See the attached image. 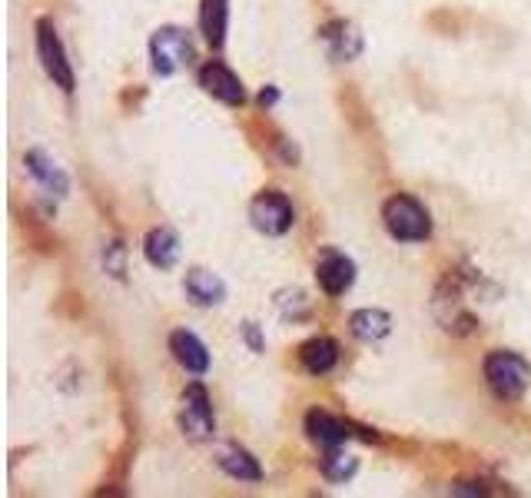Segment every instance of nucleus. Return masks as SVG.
<instances>
[{
  "instance_id": "1",
  "label": "nucleus",
  "mask_w": 531,
  "mask_h": 498,
  "mask_svg": "<svg viewBox=\"0 0 531 498\" xmlns=\"http://www.w3.org/2000/svg\"><path fill=\"white\" fill-rule=\"evenodd\" d=\"M382 220H385L389 236L399 243H422V240H429V233H432L429 210H425L419 200L402 196V193L392 196V200L382 206Z\"/></svg>"
},
{
  "instance_id": "2",
  "label": "nucleus",
  "mask_w": 531,
  "mask_h": 498,
  "mask_svg": "<svg viewBox=\"0 0 531 498\" xmlns=\"http://www.w3.org/2000/svg\"><path fill=\"white\" fill-rule=\"evenodd\" d=\"M485 382L502 402H518L531 386V366L515 352L498 349L485 359Z\"/></svg>"
},
{
  "instance_id": "3",
  "label": "nucleus",
  "mask_w": 531,
  "mask_h": 498,
  "mask_svg": "<svg viewBox=\"0 0 531 498\" xmlns=\"http://www.w3.org/2000/svg\"><path fill=\"white\" fill-rule=\"evenodd\" d=\"M150 57H153V70L163 77L176 74V70L190 67V60L196 57L193 50V40L183 34V30L176 27H163L156 30L153 40H150Z\"/></svg>"
},
{
  "instance_id": "4",
  "label": "nucleus",
  "mask_w": 531,
  "mask_h": 498,
  "mask_svg": "<svg viewBox=\"0 0 531 498\" xmlns=\"http://www.w3.org/2000/svg\"><path fill=\"white\" fill-rule=\"evenodd\" d=\"M37 57L40 64H44L47 77L57 83L60 90H74V67H70V60L64 54V44H60L57 37V27L50 24V20H40L37 24Z\"/></svg>"
},
{
  "instance_id": "5",
  "label": "nucleus",
  "mask_w": 531,
  "mask_h": 498,
  "mask_svg": "<svg viewBox=\"0 0 531 498\" xmlns=\"http://www.w3.org/2000/svg\"><path fill=\"white\" fill-rule=\"evenodd\" d=\"M249 220H253L259 233L283 236V233H289V226H293V203H289L283 193L266 190L249 203Z\"/></svg>"
},
{
  "instance_id": "6",
  "label": "nucleus",
  "mask_w": 531,
  "mask_h": 498,
  "mask_svg": "<svg viewBox=\"0 0 531 498\" xmlns=\"http://www.w3.org/2000/svg\"><path fill=\"white\" fill-rule=\"evenodd\" d=\"M180 425H183L186 439H193V442H206L213 435V406H210V396H206V389L200 386V382L186 386V392H183Z\"/></svg>"
},
{
  "instance_id": "7",
  "label": "nucleus",
  "mask_w": 531,
  "mask_h": 498,
  "mask_svg": "<svg viewBox=\"0 0 531 498\" xmlns=\"http://www.w3.org/2000/svg\"><path fill=\"white\" fill-rule=\"evenodd\" d=\"M316 279H319L322 293L342 296L356 283V263H352L346 253H339V249H326L316 263Z\"/></svg>"
},
{
  "instance_id": "8",
  "label": "nucleus",
  "mask_w": 531,
  "mask_h": 498,
  "mask_svg": "<svg viewBox=\"0 0 531 498\" xmlns=\"http://www.w3.org/2000/svg\"><path fill=\"white\" fill-rule=\"evenodd\" d=\"M200 87L210 93V97L229 103V107H236V103L246 100L243 83H239V77L226 64H220V60H213V64H206L200 70Z\"/></svg>"
},
{
  "instance_id": "9",
  "label": "nucleus",
  "mask_w": 531,
  "mask_h": 498,
  "mask_svg": "<svg viewBox=\"0 0 531 498\" xmlns=\"http://www.w3.org/2000/svg\"><path fill=\"white\" fill-rule=\"evenodd\" d=\"M319 37L332 60H356L362 54V34L349 20H332V24L319 30Z\"/></svg>"
},
{
  "instance_id": "10",
  "label": "nucleus",
  "mask_w": 531,
  "mask_h": 498,
  "mask_svg": "<svg viewBox=\"0 0 531 498\" xmlns=\"http://www.w3.org/2000/svg\"><path fill=\"white\" fill-rule=\"evenodd\" d=\"M170 352L186 372H193V376H203V372L210 369V352H206L203 342L186 329H176L170 336Z\"/></svg>"
},
{
  "instance_id": "11",
  "label": "nucleus",
  "mask_w": 531,
  "mask_h": 498,
  "mask_svg": "<svg viewBox=\"0 0 531 498\" xmlns=\"http://www.w3.org/2000/svg\"><path fill=\"white\" fill-rule=\"evenodd\" d=\"M349 429H352L349 422H342V419H336V415H329V412H322V409H312L306 415L309 439L316 442V445H322V449H339V445L349 439Z\"/></svg>"
},
{
  "instance_id": "12",
  "label": "nucleus",
  "mask_w": 531,
  "mask_h": 498,
  "mask_svg": "<svg viewBox=\"0 0 531 498\" xmlns=\"http://www.w3.org/2000/svg\"><path fill=\"white\" fill-rule=\"evenodd\" d=\"M24 163H27L30 176H34V180L44 186L50 196H67V190H70L67 173L60 170V166L50 160L44 150H30L27 157H24Z\"/></svg>"
},
{
  "instance_id": "13",
  "label": "nucleus",
  "mask_w": 531,
  "mask_h": 498,
  "mask_svg": "<svg viewBox=\"0 0 531 498\" xmlns=\"http://www.w3.org/2000/svg\"><path fill=\"white\" fill-rule=\"evenodd\" d=\"M299 362H303V369L312 372V376H326V372L336 369V362H339L336 339L316 336V339L303 342V349H299Z\"/></svg>"
},
{
  "instance_id": "14",
  "label": "nucleus",
  "mask_w": 531,
  "mask_h": 498,
  "mask_svg": "<svg viewBox=\"0 0 531 498\" xmlns=\"http://www.w3.org/2000/svg\"><path fill=\"white\" fill-rule=\"evenodd\" d=\"M143 253H147V259L156 269H173L176 259H180V236L166 230V226H156V230L147 233V240H143Z\"/></svg>"
},
{
  "instance_id": "15",
  "label": "nucleus",
  "mask_w": 531,
  "mask_h": 498,
  "mask_svg": "<svg viewBox=\"0 0 531 498\" xmlns=\"http://www.w3.org/2000/svg\"><path fill=\"white\" fill-rule=\"evenodd\" d=\"M186 293L200 306H216V303H223L226 286L220 276L210 273V269H190V273H186Z\"/></svg>"
},
{
  "instance_id": "16",
  "label": "nucleus",
  "mask_w": 531,
  "mask_h": 498,
  "mask_svg": "<svg viewBox=\"0 0 531 498\" xmlns=\"http://www.w3.org/2000/svg\"><path fill=\"white\" fill-rule=\"evenodd\" d=\"M349 326H352V336L356 339L379 342L392 332V316L382 313V309H359V313H352Z\"/></svg>"
},
{
  "instance_id": "17",
  "label": "nucleus",
  "mask_w": 531,
  "mask_h": 498,
  "mask_svg": "<svg viewBox=\"0 0 531 498\" xmlns=\"http://www.w3.org/2000/svg\"><path fill=\"white\" fill-rule=\"evenodd\" d=\"M226 20H229V0H203L200 7V27L210 47L226 44Z\"/></svg>"
},
{
  "instance_id": "18",
  "label": "nucleus",
  "mask_w": 531,
  "mask_h": 498,
  "mask_svg": "<svg viewBox=\"0 0 531 498\" xmlns=\"http://www.w3.org/2000/svg\"><path fill=\"white\" fill-rule=\"evenodd\" d=\"M220 469L226 475H233V479H239V482H259V479H263L259 462L246 449H236V445H226V449H220Z\"/></svg>"
},
{
  "instance_id": "19",
  "label": "nucleus",
  "mask_w": 531,
  "mask_h": 498,
  "mask_svg": "<svg viewBox=\"0 0 531 498\" xmlns=\"http://www.w3.org/2000/svg\"><path fill=\"white\" fill-rule=\"evenodd\" d=\"M322 472H326L329 482H346L356 475V459L339 449H329V455L322 459Z\"/></svg>"
},
{
  "instance_id": "20",
  "label": "nucleus",
  "mask_w": 531,
  "mask_h": 498,
  "mask_svg": "<svg viewBox=\"0 0 531 498\" xmlns=\"http://www.w3.org/2000/svg\"><path fill=\"white\" fill-rule=\"evenodd\" d=\"M103 259H107V269H110V273L117 276V279H123V243L107 246V256H103Z\"/></svg>"
},
{
  "instance_id": "21",
  "label": "nucleus",
  "mask_w": 531,
  "mask_h": 498,
  "mask_svg": "<svg viewBox=\"0 0 531 498\" xmlns=\"http://www.w3.org/2000/svg\"><path fill=\"white\" fill-rule=\"evenodd\" d=\"M246 339H249V346H253V352L263 349V342H259V332H256L253 323H246Z\"/></svg>"
},
{
  "instance_id": "22",
  "label": "nucleus",
  "mask_w": 531,
  "mask_h": 498,
  "mask_svg": "<svg viewBox=\"0 0 531 498\" xmlns=\"http://www.w3.org/2000/svg\"><path fill=\"white\" fill-rule=\"evenodd\" d=\"M276 97H279V93H276L273 87H269V90H263V93H259V103H263V107H273V103H276Z\"/></svg>"
}]
</instances>
